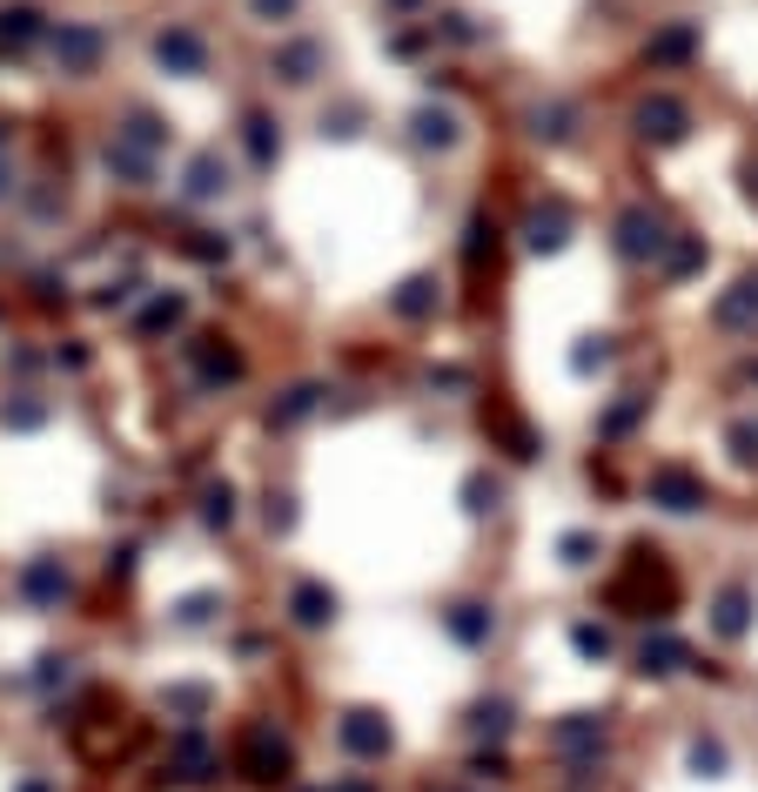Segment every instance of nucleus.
<instances>
[{
  "instance_id": "nucleus-26",
  "label": "nucleus",
  "mask_w": 758,
  "mask_h": 792,
  "mask_svg": "<svg viewBox=\"0 0 758 792\" xmlns=\"http://www.w3.org/2000/svg\"><path fill=\"white\" fill-rule=\"evenodd\" d=\"M21 792H48V785H41V779H27V785H21Z\"/></svg>"
},
{
  "instance_id": "nucleus-20",
  "label": "nucleus",
  "mask_w": 758,
  "mask_h": 792,
  "mask_svg": "<svg viewBox=\"0 0 758 792\" xmlns=\"http://www.w3.org/2000/svg\"><path fill=\"white\" fill-rule=\"evenodd\" d=\"M436 296H430V283H403V296H396V309H403V315H423Z\"/></svg>"
},
{
  "instance_id": "nucleus-18",
  "label": "nucleus",
  "mask_w": 758,
  "mask_h": 792,
  "mask_svg": "<svg viewBox=\"0 0 758 792\" xmlns=\"http://www.w3.org/2000/svg\"><path fill=\"white\" fill-rule=\"evenodd\" d=\"M692 766L698 772H718V766H725V745H718V739H692Z\"/></svg>"
},
{
  "instance_id": "nucleus-27",
  "label": "nucleus",
  "mask_w": 758,
  "mask_h": 792,
  "mask_svg": "<svg viewBox=\"0 0 758 792\" xmlns=\"http://www.w3.org/2000/svg\"><path fill=\"white\" fill-rule=\"evenodd\" d=\"M0 188H8V169H0Z\"/></svg>"
},
{
  "instance_id": "nucleus-4",
  "label": "nucleus",
  "mask_w": 758,
  "mask_h": 792,
  "mask_svg": "<svg viewBox=\"0 0 758 792\" xmlns=\"http://www.w3.org/2000/svg\"><path fill=\"white\" fill-rule=\"evenodd\" d=\"M658 243H664V228H658L645 209H631V215L618 222V249H624L631 262H637V256H658Z\"/></svg>"
},
{
  "instance_id": "nucleus-13",
  "label": "nucleus",
  "mask_w": 758,
  "mask_h": 792,
  "mask_svg": "<svg viewBox=\"0 0 758 792\" xmlns=\"http://www.w3.org/2000/svg\"><path fill=\"white\" fill-rule=\"evenodd\" d=\"M417 141L450 148V141H457V122H450V114H430V108H423V114H417Z\"/></svg>"
},
{
  "instance_id": "nucleus-3",
  "label": "nucleus",
  "mask_w": 758,
  "mask_h": 792,
  "mask_svg": "<svg viewBox=\"0 0 758 792\" xmlns=\"http://www.w3.org/2000/svg\"><path fill=\"white\" fill-rule=\"evenodd\" d=\"M637 128H645L651 141H678V135H685V101H671V95L645 101V108H637Z\"/></svg>"
},
{
  "instance_id": "nucleus-17",
  "label": "nucleus",
  "mask_w": 758,
  "mask_h": 792,
  "mask_svg": "<svg viewBox=\"0 0 758 792\" xmlns=\"http://www.w3.org/2000/svg\"><path fill=\"white\" fill-rule=\"evenodd\" d=\"M678 658H685V645H671V639L645 645V671H678Z\"/></svg>"
},
{
  "instance_id": "nucleus-24",
  "label": "nucleus",
  "mask_w": 758,
  "mask_h": 792,
  "mask_svg": "<svg viewBox=\"0 0 758 792\" xmlns=\"http://www.w3.org/2000/svg\"><path fill=\"white\" fill-rule=\"evenodd\" d=\"M591 550H597V544H591L584 531H577V537H564V558H571V565H591Z\"/></svg>"
},
{
  "instance_id": "nucleus-7",
  "label": "nucleus",
  "mask_w": 758,
  "mask_h": 792,
  "mask_svg": "<svg viewBox=\"0 0 758 792\" xmlns=\"http://www.w3.org/2000/svg\"><path fill=\"white\" fill-rule=\"evenodd\" d=\"M330 618H336V598H330L323 584H302V591H296V624L315 631V624H330Z\"/></svg>"
},
{
  "instance_id": "nucleus-2",
  "label": "nucleus",
  "mask_w": 758,
  "mask_h": 792,
  "mask_svg": "<svg viewBox=\"0 0 758 792\" xmlns=\"http://www.w3.org/2000/svg\"><path fill=\"white\" fill-rule=\"evenodd\" d=\"M651 497H658L664 510H698V504H705V484L692 478V470H671V463H664L658 478H651Z\"/></svg>"
},
{
  "instance_id": "nucleus-23",
  "label": "nucleus",
  "mask_w": 758,
  "mask_h": 792,
  "mask_svg": "<svg viewBox=\"0 0 758 792\" xmlns=\"http://www.w3.org/2000/svg\"><path fill=\"white\" fill-rule=\"evenodd\" d=\"M732 444H738V463H751V457H758V430L738 423V430H732Z\"/></svg>"
},
{
  "instance_id": "nucleus-10",
  "label": "nucleus",
  "mask_w": 758,
  "mask_h": 792,
  "mask_svg": "<svg viewBox=\"0 0 758 792\" xmlns=\"http://www.w3.org/2000/svg\"><path fill=\"white\" fill-rule=\"evenodd\" d=\"M343 739H349L356 752H383V745H389V726H370V711H349Z\"/></svg>"
},
{
  "instance_id": "nucleus-15",
  "label": "nucleus",
  "mask_w": 758,
  "mask_h": 792,
  "mask_svg": "<svg viewBox=\"0 0 758 792\" xmlns=\"http://www.w3.org/2000/svg\"><path fill=\"white\" fill-rule=\"evenodd\" d=\"M34 27H41L34 8H8V14H0V34H8V41H34Z\"/></svg>"
},
{
  "instance_id": "nucleus-21",
  "label": "nucleus",
  "mask_w": 758,
  "mask_h": 792,
  "mask_svg": "<svg viewBox=\"0 0 758 792\" xmlns=\"http://www.w3.org/2000/svg\"><path fill=\"white\" fill-rule=\"evenodd\" d=\"M202 518H209V524H228V518H235V497H228V484H222V491H209V510H202Z\"/></svg>"
},
{
  "instance_id": "nucleus-11",
  "label": "nucleus",
  "mask_w": 758,
  "mask_h": 792,
  "mask_svg": "<svg viewBox=\"0 0 758 792\" xmlns=\"http://www.w3.org/2000/svg\"><path fill=\"white\" fill-rule=\"evenodd\" d=\"M745 611H751V598H745V591H725V598H718V631H725V639H738V631L751 624Z\"/></svg>"
},
{
  "instance_id": "nucleus-1",
  "label": "nucleus",
  "mask_w": 758,
  "mask_h": 792,
  "mask_svg": "<svg viewBox=\"0 0 758 792\" xmlns=\"http://www.w3.org/2000/svg\"><path fill=\"white\" fill-rule=\"evenodd\" d=\"M154 61H162V67H175V74H202L209 48H202V34H188V27H169L162 41H154Z\"/></svg>"
},
{
  "instance_id": "nucleus-12",
  "label": "nucleus",
  "mask_w": 758,
  "mask_h": 792,
  "mask_svg": "<svg viewBox=\"0 0 758 792\" xmlns=\"http://www.w3.org/2000/svg\"><path fill=\"white\" fill-rule=\"evenodd\" d=\"M758 315V283H738V296L718 302V323H751Z\"/></svg>"
},
{
  "instance_id": "nucleus-14",
  "label": "nucleus",
  "mask_w": 758,
  "mask_h": 792,
  "mask_svg": "<svg viewBox=\"0 0 758 792\" xmlns=\"http://www.w3.org/2000/svg\"><path fill=\"white\" fill-rule=\"evenodd\" d=\"M651 54H658V61H685V54H692V27H664L658 41H651Z\"/></svg>"
},
{
  "instance_id": "nucleus-5",
  "label": "nucleus",
  "mask_w": 758,
  "mask_h": 792,
  "mask_svg": "<svg viewBox=\"0 0 758 792\" xmlns=\"http://www.w3.org/2000/svg\"><path fill=\"white\" fill-rule=\"evenodd\" d=\"M54 54H61V67H95L101 34H95V27H61V34H54Z\"/></svg>"
},
{
  "instance_id": "nucleus-25",
  "label": "nucleus",
  "mask_w": 758,
  "mask_h": 792,
  "mask_svg": "<svg viewBox=\"0 0 758 792\" xmlns=\"http://www.w3.org/2000/svg\"><path fill=\"white\" fill-rule=\"evenodd\" d=\"M256 14H262V21H289L296 0H256Z\"/></svg>"
},
{
  "instance_id": "nucleus-22",
  "label": "nucleus",
  "mask_w": 758,
  "mask_h": 792,
  "mask_svg": "<svg viewBox=\"0 0 758 792\" xmlns=\"http://www.w3.org/2000/svg\"><path fill=\"white\" fill-rule=\"evenodd\" d=\"M571 639H577V652H597V658H605V652H611V639H605V631H597V624H577V631H571Z\"/></svg>"
},
{
  "instance_id": "nucleus-8",
  "label": "nucleus",
  "mask_w": 758,
  "mask_h": 792,
  "mask_svg": "<svg viewBox=\"0 0 758 792\" xmlns=\"http://www.w3.org/2000/svg\"><path fill=\"white\" fill-rule=\"evenodd\" d=\"M564 209H537L531 215V249H564Z\"/></svg>"
},
{
  "instance_id": "nucleus-6",
  "label": "nucleus",
  "mask_w": 758,
  "mask_h": 792,
  "mask_svg": "<svg viewBox=\"0 0 758 792\" xmlns=\"http://www.w3.org/2000/svg\"><path fill=\"white\" fill-rule=\"evenodd\" d=\"M249 766H256V779H283L289 745H283V739H269V732H256V739H249Z\"/></svg>"
},
{
  "instance_id": "nucleus-16",
  "label": "nucleus",
  "mask_w": 758,
  "mask_h": 792,
  "mask_svg": "<svg viewBox=\"0 0 758 792\" xmlns=\"http://www.w3.org/2000/svg\"><path fill=\"white\" fill-rule=\"evenodd\" d=\"M27 591H34V598H61V591H67V578H61L54 565H34V571H27Z\"/></svg>"
},
{
  "instance_id": "nucleus-9",
  "label": "nucleus",
  "mask_w": 758,
  "mask_h": 792,
  "mask_svg": "<svg viewBox=\"0 0 758 792\" xmlns=\"http://www.w3.org/2000/svg\"><path fill=\"white\" fill-rule=\"evenodd\" d=\"M450 631H457L463 645H484V639H490V611H484V605H457V611H450Z\"/></svg>"
},
{
  "instance_id": "nucleus-19",
  "label": "nucleus",
  "mask_w": 758,
  "mask_h": 792,
  "mask_svg": "<svg viewBox=\"0 0 758 792\" xmlns=\"http://www.w3.org/2000/svg\"><path fill=\"white\" fill-rule=\"evenodd\" d=\"M222 169H215V154H202V162H195V175H188V195H215L222 182H215Z\"/></svg>"
}]
</instances>
